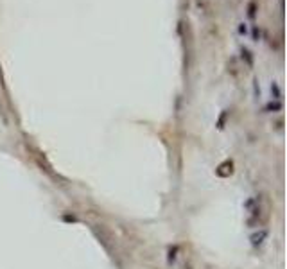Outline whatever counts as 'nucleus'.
<instances>
[]
</instances>
